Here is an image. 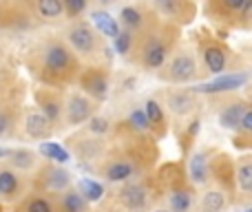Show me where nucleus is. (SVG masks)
Here are the masks:
<instances>
[{"label": "nucleus", "instance_id": "nucleus-14", "mask_svg": "<svg viewBox=\"0 0 252 212\" xmlns=\"http://www.w3.org/2000/svg\"><path fill=\"white\" fill-rule=\"evenodd\" d=\"M91 27L97 33L106 35V38H111V40H115L120 35V22L115 20L111 13L102 11V9H95V11L91 13Z\"/></svg>", "mask_w": 252, "mask_h": 212}, {"label": "nucleus", "instance_id": "nucleus-15", "mask_svg": "<svg viewBox=\"0 0 252 212\" xmlns=\"http://www.w3.org/2000/svg\"><path fill=\"white\" fill-rule=\"evenodd\" d=\"M166 53H168L166 51V44L157 38H151L148 44L144 47V53H142L144 64H146L148 69H159V66L166 62Z\"/></svg>", "mask_w": 252, "mask_h": 212}, {"label": "nucleus", "instance_id": "nucleus-16", "mask_svg": "<svg viewBox=\"0 0 252 212\" xmlns=\"http://www.w3.org/2000/svg\"><path fill=\"white\" fill-rule=\"evenodd\" d=\"M31 11L40 20H58L64 16V2L62 0H35L31 4Z\"/></svg>", "mask_w": 252, "mask_h": 212}, {"label": "nucleus", "instance_id": "nucleus-2", "mask_svg": "<svg viewBox=\"0 0 252 212\" xmlns=\"http://www.w3.org/2000/svg\"><path fill=\"white\" fill-rule=\"evenodd\" d=\"M97 31L91 27V22L75 20L66 29V44L80 58H91L97 51Z\"/></svg>", "mask_w": 252, "mask_h": 212}, {"label": "nucleus", "instance_id": "nucleus-5", "mask_svg": "<svg viewBox=\"0 0 252 212\" xmlns=\"http://www.w3.org/2000/svg\"><path fill=\"white\" fill-rule=\"evenodd\" d=\"M0 197L7 204H16L27 197V182L20 173L9 168L7 164H0Z\"/></svg>", "mask_w": 252, "mask_h": 212}, {"label": "nucleus", "instance_id": "nucleus-18", "mask_svg": "<svg viewBox=\"0 0 252 212\" xmlns=\"http://www.w3.org/2000/svg\"><path fill=\"white\" fill-rule=\"evenodd\" d=\"M38 155L42 157V159H49L51 164H56V166H62V164H66V161L71 159V152L66 151L64 146L56 144V142H42L38 146Z\"/></svg>", "mask_w": 252, "mask_h": 212}, {"label": "nucleus", "instance_id": "nucleus-34", "mask_svg": "<svg viewBox=\"0 0 252 212\" xmlns=\"http://www.w3.org/2000/svg\"><path fill=\"white\" fill-rule=\"evenodd\" d=\"M128 121L133 124V128H137V130L151 128V124H148V120H146V115H144V111H133V113L128 115Z\"/></svg>", "mask_w": 252, "mask_h": 212}, {"label": "nucleus", "instance_id": "nucleus-27", "mask_svg": "<svg viewBox=\"0 0 252 212\" xmlns=\"http://www.w3.org/2000/svg\"><path fill=\"white\" fill-rule=\"evenodd\" d=\"M237 186H239L241 192L252 195V164L250 161H244V164L237 168Z\"/></svg>", "mask_w": 252, "mask_h": 212}, {"label": "nucleus", "instance_id": "nucleus-33", "mask_svg": "<svg viewBox=\"0 0 252 212\" xmlns=\"http://www.w3.org/2000/svg\"><path fill=\"white\" fill-rule=\"evenodd\" d=\"M11 128H13V115L4 106H0V139L7 137Z\"/></svg>", "mask_w": 252, "mask_h": 212}, {"label": "nucleus", "instance_id": "nucleus-38", "mask_svg": "<svg viewBox=\"0 0 252 212\" xmlns=\"http://www.w3.org/2000/svg\"><path fill=\"white\" fill-rule=\"evenodd\" d=\"M155 212H170V210H155Z\"/></svg>", "mask_w": 252, "mask_h": 212}, {"label": "nucleus", "instance_id": "nucleus-3", "mask_svg": "<svg viewBox=\"0 0 252 212\" xmlns=\"http://www.w3.org/2000/svg\"><path fill=\"white\" fill-rule=\"evenodd\" d=\"M95 113V104L91 97H87L80 91H71L64 100V111H62V121L66 126H80L84 121H89Z\"/></svg>", "mask_w": 252, "mask_h": 212}, {"label": "nucleus", "instance_id": "nucleus-12", "mask_svg": "<svg viewBox=\"0 0 252 212\" xmlns=\"http://www.w3.org/2000/svg\"><path fill=\"white\" fill-rule=\"evenodd\" d=\"M56 208L58 212H89V204L78 192V188H69L56 195Z\"/></svg>", "mask_w": 252, "mask_h": 212}, {"label": "nucleus", "instance_id": "nucleus-31", "mask_svg": "<svg viewBox=\"0 0 252 212\" xmlns=\"http://www.w3.org/2000/svg\"><path fill=\"white\" fill-rule=\"evenodd\" d=\"M89 130H91L93 135H104L111 130V124L106 117H100V115H93L91 120H89Z\"/></svg>", "mask_w": 252, "mask_h": 212}, {"label": "nucleus", "instance_id": "nucleus-22", "mask_svg": "<svg viewBox=\"0 0 252 212\" xmlns=\"http://www.w3.org/2000/svg\"><path fill=\"white\" fill-rule=\"evenodd\" d=\"M246 106L244 104H232L228 106L226 111L221 113V124L226 126V128H237V126H241V121H244V115H246Z\"/></svg>", "mask_w": 252, "mask_h": 212}, {"label": "nucleus", "instance_id": "nucleus-4", "mask_svg": "<svg viewBox=\"0 0 252 212\" xmlns=\"http://www.w3.org/2000/svg\"><path fill=\"white\" fill-rule=\"evenodd\" d=\"M38 182H40V186H42L40 192H44V195H60V192L73 188L71 186V182H73L71 173L56 164L42 166V168L38 170Z\"/></svg>", "mask_w": 252, "mask_h": 212}, {"label": "nucleus", "instance_id": "nucleus-20", "mask_svg": "<svg viewBox=\"0 0 252 212\" xmlns=\"http://www.w3.org/2000/svg\"><path fill=\"white\" fill-rule=\"evenodd\" d=\"M204 60H206L208 71L215 75H221V71L226 69V53H223V49H219V47H206Z\"/></svg>", "mask_w": 252, "mask_h": 212}, {"label": "nucleus", "instance_id": "nucleus-10", "mask_svg": "<svg viewBox=\"0 0 252 212\" xmlns=\"http://www.w3.org/2000/svg\"><path fill=\"white\" fill-rule=\"evenodd\" d=\"M248 82L246 73H235V75H219L213 82H206L201 87H197L199 93H226V91H235V89L244 87Z\"/></svg>", "mask_w": 252, "mask_h": 212}, {"label": "nucleus", "instance_id": "nucleus-1", "mask_svg": "<svg viewBox=\"0 0 252 212\" xmlns=\"http://www.w3.org/2000/svg\"><path fill=\"white\" fill-rule=\"evenodd\" d=\"M40 62H42V71L49 80L60 82V80L71 78L75 71V53L69 49V44L62 40H49L40 51Z\"/></svg>", "mask_w": 252, "mask_h": 212}, {"label": "nucleus", "instance_id": "nucleus-32", "mask_svg": "<svg viewBox=\"0 0 252 212\" xmlns=\"http://www.w3.org/2000/svg\"><path fill=\"white\" fill-rule=\"evenodd\" d=\"M130 42H133V35H130V31H120V35L113 40V47L115 51L120 53V56H126L130 49Z\"/></svg>", "mask_w": 252, "mask_h": 212}, {"label": "nucleus", "instance_id": "nucleus-6", "mask_svg": "<svg viewBox=\"0 0 252 212\" xmlns=\"http://www.w3.org/2000/svg\"><path fill=\"white\" fill-rule=\"evenodd\" d=\"M4 164L25 177V175L38 173V170L42 168V157H40L38 151H33V148L18 146V148H11V152H9V157H7Z\"/></svg>", "mask_w": 252, "mask_h": 212}, {"label": "nucleus", "instance_id": "nucleus-28", "mask_svg": "<svg viewBox=\"0 0 252 212\" xmlns=\"http://www.w3.org/2000/svg\"><path fill=\"white\" fill-rule=\"evenodd\" d=\"M144 115H146L148 124L151 126H161L164 124V113H161V106L157 104L155 100H148L144 104Z\"/></svg>", "mask_w": 252, "mask_h": 212}, {"label": "nucleus", "instance_id": "nucleus-23", "mask_svg": "<svg viewBox=\"0 0 252 212\" xmlns=\"http://www.w3.org/2000/svg\"><path fill=\"white\" fill-rule=\"evenodd\" d=\"M226 206V197L221 190H208L201 199V210L204 212H221Z\"/></svg>", "mask_w": 252, "mask_h": 212}, {"label": "nucleus", "instance_id": "nucleus-40", "mask_svg": "<svg viewBox=\"0 0 252 212\" xmlns=\"http://www.w3.org/2000/svg\"><path fill=\"white\" fill-rule=\"evenodd\" d=\"M248 212H252V210H248Z\"/></svg>", "mask_w": 252, "mask_h": 212}, {"label": "nucleus", "instance_id": "nucleus-39", "mask_svg": "<svg viewBox=\"0 0 252 212\" xmlns=\"http://www.w3.org/2000/svg\"><path fill=\"white\" fill-rule=\"evenodd\" d=\"M0 201H2V197H0Z\"/></svg>", "mask_w": 252, "mask_h": 212}, {"label": "nucleus", "instance_id": "nucleus-36", "mask_svg": "<svg viewBox=\"0 0 252 212\" xmlns=\"http://www.w3.org/2000/svg\"><path fill=\"white\" fill-rule=\"evenodd\" d=\"M241 126H244L248 133H252V111H248V113L244 115V121H241Z\"/></svg>", "mask_w": 252, "mask_h": 212}, {"label": "nucleus", "instance_id": "nucleus-17", "mask_svg": "<svg viewBox=\"0 0 252 212\" xmlns=\"http://www.w3.org/2000/svg\"><path fill=\"white\" fill-rule=\"evenodd\" d=\"M120 201L124 204V208L128 210H142L146 206V190L137 183H128L120 190Z\"/></svg>", "mask_w": 252, "mask_h": 212}, {"label": "nucleus", "instance_id": "nucleus-9", "mask_svg": "<svg viewBox=\"0 0 252 212\" xmlns=\"http://www.w3.org/2000/svg\"><path fill=\"white\" fill-rule=\"evenodd\" d=\"M35 104H38V111L42 113L53 126H56L58 121H62L64 102H62V97L58 95L56 91H51V89H40V91L35 93Z\"/></svg>", "mask_w": 252, "mask_h": 212}, {"label": "nucleus", "instance_id": "nucleus-29", "mask_svg": "<svg viewBox=\"0 0 252 212\" xmlns=\"http://www.w3.org/2000/svg\"><path fill=\"white\" fill-rule=\"evenodd\" d=\"M170 208H173V212H188L190 210V192L175 190L170 195Z\"/></svg>", "mask_w": 252, "mask_h": 212}, {"label": "nucleus", "instance_id": "nucleus-25", "mask_svg": "<svg viewBox=\"0 0 252 212\" xmlns=\"http://www.w3.org/2000/svg\"><path fill=\"white\" fill-rule=\"evenodd\" d=\"M120 25L126 27V31L139 29V25H142V13L135 7H124L122 11H120Z\"/></svg>", "mask_w": 252, "mask_h": 212}, {"label": "nucleus", "instance_id": "nucleus-30", "mask_svg": "<svg viewBox=\"0 0 252 212\" xmlns=\"http://www.w3.org/2000/svg\"><path fill=\"white\" fill-rule=\"evenodd\" d=\"M87 0H64V16L66 18H78L80 13L87 11Z\"/></svg>", "mask_w": 252, "mask_h": 212}, {"label": "nucleus", "instance_id": "nucleus-7", "mask_svg": "<svg viewBox=\"0 0 252 212\" xmlns=\"http://www.w3.org/2000/svg\"><path fill=\"white\" fill-rule=\"evenodd\" d=\"M80 87L84 89V95L93 102H102L109 97V78L102 69H87L80 75Z\"/></svg>", "mask_w": 252, "mask_h": 212}, {"label": "nucleus", "instance_id": "nucleus-37", "mask_svg": "<svg viewBox=\"0 0 252 212\" xmlns=\"http://www.w3.org/2000/svg\"><path fill=\"white\" fill-rule=\"evenodd\" d=\"M9 152H11V148H9V146H0V164H4V161H7Z\"/></svg>", "mask_w": 252, "mask_h": 212}, {"label": "nucleus", "instance_id": "nucleus-8", "mask_svg": "<svg viewBox=\"0 0 252 212\" xmlns=\"http://www.w3.org/2000/svg\"><path fill=\"white\" fill-rule=\"evenodd\" d=\"M22 126H25V135L33 142H49L53 135V124L38 111V108H29L25 113V120H22Z\"/></svg>", "mask_w": 252, "mask_h": 212}, {"label": "nucleus", "instance_id": "nucleus-26", "mask_svg": "<svg viewBox=\"0 0 252 212\" xmlns=\"http://www.w3.org/2000/svg\"><path fill=\"white\" fill-rule=\"evenodd\" d=\"M190 177L195 183H204L208 179V166H206L204 155H195L190 159Z\"/></svg>", "mask_w": 252, "mask_h": 212}, {"label": "nucleus", "instance_id": "nucleus-35", "mask_svg": "<svg viewBox=\"0 0 252 212\" xmlns=\"http://www.w3.org/2000/svg\"><path fill=\"white\" fill-rule=\"evenodd\" d=\"M223 4H226L228 9H232V11H237V9L246 7V0H223Z\"/></svg>", "mask_w": 252, "mask_h": 212}, {"label": "nucleus", "instance_id": "nucleus-11", "mask_svg": "<svg viewBox=\"0 0 252 212\" xmlns=\"http://www.w3.org/2000/svg\"><path fill=\"white\" fill-rule=\"evenodd\" d=\"M195 73H197L195 60H192V56H188V53H179L168 66V75L175 82H188L190 78H195Z\"/></svg>", "mask_w": 252, "mask_h": 212}, {"label": "nucleus", "instance_id": "nucleus-21", "mask_svg": "<svg viewBox=\"0 0 252 212\" xmlns=\"http://www.w3.org/2000/svg\"><path fill=\"white\" fill-rule=\"evenodd\" d=\"M78 192L87 199V204H95L104 197V186L95 179H80L78 182Z\"/></svg>", "mask_w": 252, "mask_h": 212}, {"label": "nucleus", "instance_id": "nucleus-24", "mask_svg": "<svg viewBox=\"0 0 252 212\" xmlns=\"http://www.w3.org/2000/svg\"><path fill=\"white\" fill-rule=\"evenodd\" d=\"M168 104L173 108V113L184 115V113H188L192 106H195V102H192V95L188 91H179V93H173V95H170Z\"/></svg>", "mask_w": 252, "mask_h": 212}, {"label": "nucleus", "instance_id": "nucleus-19", "mask_svg": "<svg viewBox=\"0 0 252 212\" xmlns=\"http://www.w3.org/2000/svg\"><path fill=\"white\" fill-rule=\"evenodd\" d=\"M130 175H133V166L128 161H111L104 166V179L111 183L126 182V179H130Z\"/></svg>", "mask_w": 252, "mask_h": 212}, {"label": "nucleus", "instance_id": "nucleus-13", "mask_svg": "<svg viewBox=\"0 0 252 212\" xmlns=\"http://www.w3.org/2000/svg\"><path fill=\"white\" fill-rule=\"evenodd\" d=\"M20 212H58L56 199L44 192H29L25 199L20 201Z\"/></svg>", "mask_w": 252, "mask_h": 212}]
</instances>
